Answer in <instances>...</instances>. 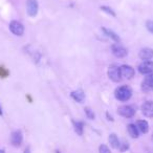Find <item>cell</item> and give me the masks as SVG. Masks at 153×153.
I'll list each match as a JSON object with an SVG mask.
<instances>
[{"label":"cell","instance_id":"obj_1","mask_svg":"<svg viewBox=\"0 0 153 153\" xmlns=\"http://www.w3.org/2000/svg\"><path fill=\"white\" fill-rule=\"evenodd\" d=\"M114 97L117 100L121 101V102H126V101L130 100L132 97V89L127 85L117 87L114 91Z\"/></svg>","mask_w":153,"mask_h":153},{"label":"cell","instance_id":"obj_2","mask_svg":"<svg viewBox=\"0 0 153 153\" xmlns=\"http://www.w3.org/2000/svg\"><path fill=\"white\" fill-rule=\"evenodd\" d=\"M107 74H108L109 79H110L111 81L115 82V83H119V82H121L122 79H123L121 74V67H119L117 65H114V64L109 66Z\"/></svg>","mask_w":153,"mask_h":153},{"label":"cell","instance_id":"obj_3","mask_svg":"<svg viewBox=\"0 0 153 153\" xmlns=\"http://www.w3.org/2000/svg\"><path fill=\"white\" fill-rule=\"evenodd\" d=\"M111 51H112L113 56H115L117 58H125L127 56L128 51L123 45H121L120 43H115V44L111 45Z\"/></svg>","mask_w":153,"mask_h":153},{"label":"cell","instance_id":"obj_4","mask_svg":"<svg viewBox=\"0 0 153 153\" xmlns=\"http://www.w3.org/2000/svg\"><path fill=\"white\" fill-rule=\"evenodd\" d=\"M10 30H11L15 36L20 37L24 34V26L21 22L14 20V21H12L11 23H10Z\"/></svg>","mask_w":153,"mask_h":153},{"label":"cell","instance_id":"obj_5","mask_svg":"<svg viewBox=\"0 0 153 153\" xmlns=\"http://www.w3.org/2000/svg\"><path fill=\"white\" fill-rule=\"evenodd\" d=\"M117 113H119L121 117H124L126 119H129V117H132L134 114H135V109L132 106H128V105H124V106H121L117 108Z\"/></svg>","mask_w":153,"mask_h":153},{"label":"cell","instance_id":"obj_6","mask_svg":"<svg viewBox=\"0 0 153 153\" xmlns=\"http://www.w3.org/2000/svg\"><path fill=\"white\" fill-rule=\"evenodd\" d=\"M39 5L37 0H27L26 1V12L30 17H36L38 14Z\"/></svg>","mask_w":153,"mask_h":153},{"label":"cell","instance_id":"obj_7","mask_svg":"<svg viewBox=\"0 0 153 153\" xmlns=\"http://www.w3.org/2000/svg\"><path fill=\"white\" fill-rule=\"evenodd\" d=\"M142 90L145 92L153 91V74H147L142 82Z\"/></svg>","mask_w":153,"mask_h":153},{"label":"cell","instance_id":"obj_8","mask_svg":"<svg viewBox=\"0 0 153 153\" xmlns=\"http://www.w3.org/2000/svg\"><path fill=\"white\" fill-rule=\"evenodd\" d=\"M138 71L142 74H153V62L152 61H144L138 66Z\"/></svg>","mask_w":153,"mask_h":153},{"label":"cell","instance_id":"obj_9","mask_svg":"<svg viewBox=\"0 0 153 153\" xmlns=\"http://www.w3.org/2000/svg\"><path fill=\"white\" fill-rule=\"evenodd\" d=\"M134 71L133 67H131L130 65H122L121 66V74H122V78H125L127 80H130L132 79L134 76Z\"/></svg>","mask_w":153,"mask_h":153},{"label":"cell","instance_id":"obj_10","mask_svg":"<svg viewBox=\"0 0 153 153\" xmlns=\"http://www.w3.org/2000/svg\"><path fill=\"white\" fill-rule=\"evenodd\" d=\"M142 113L146 117H153V102L147 101L142 105Z\"/></svg>","mask_w":153,"mask_h":153},{"label":"cell","instance_id":"obj_11","mask_svg":"<svg viewBox=\"0 0 153 153\" xmlns=\"http://www.w3.org/2000/svg\"><path fill=\"white\" fill-rule=\"evenodd\" d=\"M23 140V136H22L21 131H15L12 133L11 135V143L14 147H20Z\"/></svg>","mask_w":153,"mask_h":153},{"label":"cell","instance_id":"obj_12","mask_svg":"<svg viewBox=\"0 0 153 153\" xmlns=\"http://www.w3.org/2000/svg\"><path fill=\"white\" fill-rule=\"evenodd\" d=\"M138 57L140 58L142 60H145V61H149L153 58V49L151 48H143L140 49V53H138Z\"/></svg>","mask_w":153,"mask_h":153},{"label":"cell","instance_id":"obj_13","mask_svg":"<svg viewBox=\"0 0 153 153\" xmlns=\"http://www.w3.org/2000/svg\"><path fill=\"white\" fill-rule=\"evenodd\" d=\"M102 32L104 33L105 36H107L108 38H110L111 40L114 41V42L119 43L120 41H121V38L119 37V35H117V33L113 32V30H108V28H106V27H102Z\"/></svg>","mask_w":153,"mask_h":153},{"label":"cell","instance_id":"obj_14","mask_svg":"<svg viewBox=\"0 0 153 153\" xmlns=\"http://www.w3.org/2000/svg\"><path fill=\"white\" fill-rule=\"evenodd\" d=\"M70 96H71V98L78 103H82L84 101V99H85V94H84V91L81 89L72 91L71 94H70Z\"/></svg>","mask_w":153,"mask_h":153},{"label":"cell","instance_id":"obj_15","mask_svg":"<svg viewBox=\"0 0 153 153\" xmlns=\"http://www.w3.org/2000/svg\"><path fill=\"white\" fill-rule=\"evenodd\" d=\"M136 127H137L138 131L142 133H147L149 131V124L145 120H140L136 122Z\"/></svg>","mask_w":153,"mask_h":153},{"label":"cell","instance_id":"obj_16","mask_svg":"<svg viewBox=\"0 0 153 153\" xmlns=\"http://www.w3.org/2000/svg\"><path fill=\"white\" fill-rule=\"evenodd\" d=\"M127 130H128L129 135L131 136L132 138H137L138 136H140V131H138L135 124H129V125L127 126Z\"/></svg>","mask_w":153,"mask_h":153},{"label":"cell","instance_id":"obj_17","mask_svg":"<svg viewBox=\"0 0 153 153\" xmlns=\"http://www.w3.org/2000/svg\"><path fill=\"white\" fill-rule=\"evenodd\" d=\"M108 140H109V144L112 148L114 149H120V146H121V143H120L119 138H117V134L114 133H111L108 137Z\"/></svg>","mask_w":153,"mask_h":153},{"label":"cell","instance_id":"obj_18","mask_svg":"<svg viewBox=\"0 0 153 153\" xmlns=\"http://www.w3.org/2000/svg\"><path fill=\"white\" fill-rule=\"evenodd\" d=\"M72 123H74V131H76V133L80 136L83 135V133H84V123L83 122L74 121Z\"/></svg>","mask_w":153,"mask_h":153},{"label":"cell","instance_id":"obj_19","mask_svg":"<svg viewBox=\"0 0 153 153\" xmlns=\"http://www.w3.org/2000/svg\"><path fill=\"white\" fill-rule=\"evenodd\" d=\"M85 114H86V117H87V119H89V120H94V117H96V115H94V110H91V109L89 108V107H86L85 109Z\"/></svg>","mask_w":153,"mask_h":153},{"label":"cell","instance_id":"obj_20","mask_svg":"<svg viewBox=\"0 0 153 153\" xmlns=\"http://www.w3.org/2000/svg\"><path fill=\"white\" fill-rule=\"evenodd\" d=\"M101 10H102L103 12H105V13H107L108 15L112 16V17H115V16H117L114 12H113V10L109 7H105V5H103V7H101Z\"/></svg>","mask_w":153,"mask_h":153},{"label":"cell","instance_id":"obj_21","mask_svg":"<svg viewBox=\"0 0 153 153\" xmlns=\"http://www.w3.org/2000/svg\"><path fill=\"white\" fill-rule=\"evenodd\" d=\"M99 152L100 153H111V151L106 145H101V146L99 147Z\"/></svg>","mask_w":153,"mask_h":153},{"label":"cell","instance_id":"obj_22","mask_svg":"<svg viewBox=\"0 0 153 153\" xmlns=\"http://www.w3.org/2000/svg\"><path fill=\"white\" fill-rule=\"evenodd\" d=\"M146 27L149 33L153 34V21L152 20H148V21L146 22Z\"/></svg>","mask_w":153,"mask_h":153},{"label":"cell","instance_id":"obj_23","mask_svg":"<svg viewBox=\"0 0 153 153\" xmlns=\"http://www.w3.org/2000/svg\"><path fill=\"white\" fill-rule=\"evenodd\" d=\"M128 148H129V145H128V143H123V144H121V146H120V150L122 151V152H124V151L128 150Z\"/></svg>","mask_w":153,"mask_h":153},{"label":"cell","instance_id":"obj_24","mask_svg":"<svg viewBox=\"0 0 153 153\" xmlns=\"http://www.w3.org/2000/svg\"><path fill=\"white\" fill-rule=\"evenodd\" d=\"M7 74H9V71L7 70H5L4 68H0V76H2V78H4V76H7Z\"/></svg>","mask_w":153,"mask_h":153},{"label":"cell","instance_id":"obj_25","mask_svg":"<svg viewBox=\"0 0 153 153\" xmlns=\"http://www.w3.org/2000/svg\"><path fill=\"white\" fill-rule=\"evenodd\" d=\"M106 115H107V117H108V120H109V121H113V117H111V115H109V113H108V112L106 113Z\"/></svg>","mask_w":153,"mask_h":153},{"label":"cell","instance_id":"obj_26","mask_svg":"<svg viewBox=\"0 0 153 153\" xmlns=\"http://www.w3.org/2000/svg\"><path fill=\"white\" fill-rule=\"evenodd\" d=\"M24 153H30V148H26V149H25V151H24Z\"/></svg>","mask_w":153,"mask_h":153},{"label":"cell","instance_id":"obj_27","mask_svg":"<svg viewBox=\"0 0 153 153\" xmlns=\"http://www.w3.org/2000/svg\"><path fill=\"white\" fill-rule=\"evenodd\" d=\"M3 114V111H2V108H1V106H0V115Z\"/></svg>","mask_w":153,"mask_h":153},{"label":"cell","instance_id":"obj_28","mask_svg":"<svg viewBox=\"0 0 153 153\" xmlns=\"http://www.w3.org/2000/svg\"><path fill=\"white\" fill-rule=\"evenodd\" d=\"M0 153H5V152H4V151L2 150V149H0Z\"/></svg>","mask_w":153,"mask_h":153},{"label":"cell","instance_id":"obj_29","mask_svg":"<svg viewBox=\"0 0 153 153\" xmlns=\"http://www.w3.org/2000/svg\"><path fill=\"white\" fill-rule=\"evenodd\" d=\"M56 153H61V152H60V151H58V150H57V151H56Z\"/></svg>","mask_w":153,"mask_h":153},{"label":"cell","instance_id":"obj_30","mask_svg":"<svg viewBox=\"0 0 153 153\" xmlns=\"http://www.w3.org/2000/svg\"><path fill=\"white\" fill-rule=\"evenodd\" d=\"M151 138H152V142H153V134H152V136H151Z\"/></svg>","mask_w":153,"mask_h":153}]
</instances>
